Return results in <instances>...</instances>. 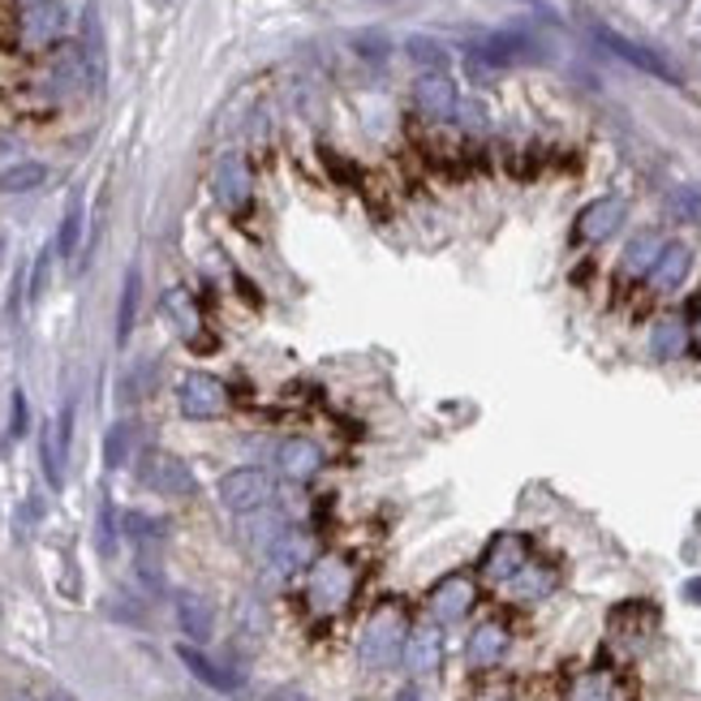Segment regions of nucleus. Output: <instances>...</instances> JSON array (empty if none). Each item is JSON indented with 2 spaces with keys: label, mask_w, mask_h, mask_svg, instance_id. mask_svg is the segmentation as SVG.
<instances>
[{
  "label": "nucleus",
  "mask_w": 701,
  "mask_h": 701,
  "mask_svg": "<svg viewBox=\"0 0 701 701\" xmlns=\"http://www.w3.org/2000/svg\"><path fill=\"white\" fill-rule=\"evenodd\" d=\"M413 103H418V112L426 121H452L456 108H460V96H456L448 74H422L413 82Z\"/></svg>",
  "instance_id": "13"
},
{
  "label": "nucleus",
  "mask_w": 701,
  "mask_h": 701,
  "mask_svg": "<svg viewBox=\"0 0 701 701\" xmlns=\"http://www.w3.org/2000/svg\"><path fill=\"white\" fill-rule=\"evenodd\" d=\"M26 4H35V0H26Z\"/></svg>",
  "instance_id": "43"
},
{
  "label": "nucleus",
  "mask_w": 701,
  "mask_h": 701,
  "mask_svg": "<svg viewBox=\"0 0 701 701\" xmlns=\"http://www.w3.org/2000/svg\"><path fill=\"white\" fill-rule=\"evenodd\" d=\"M456 116L465 121V130H482V125H487V112H482V103H460V108H456Z\"/></svg>",
  "instance_id": "38"
},
{
  "label": "nucleus",
  "mask_w": 701,
  "mask_h": 701,
  "mask_svg": "<svg viewBox=\"0 0 701 701\" xmlns=\"http://www.w3.org/2000/svg\"><path fill=\"white\" fill-rule=\"evenodd\" d=\"M397 701H422V698H418V689H401V698Z\"/></svg>",
  "instance_id": "42"
},
{
  "label": "nucleus",
  "mask_w": 701,
  "mask_h": 701,
  "mask_svg": "<svg viewBox=\"0 0 701 701\" xmlns=\"http://www.w3.org/2000/svg\"><path fill=\"white\" fill-rule=\"evenodd\" d=\"M159 310H164V319L186 336V341H194L202 332V314L199 305H194V298L186 293V289H168L164 293V301H159Z\"/></svg>",
  "instance_id": "23"
},
{
  "label": "nucleus",
  "mask_w": 701,
  "mask_h": 701,
  "mask_svg": "<svg viewBox=\"0 0 701 701\" xmlns=\"http://www.w3.org/2000/svg\"><path fill=\"white\" fill-rule=\"evenodd\" d=\"M431 615L439 620V624H456V620H465L469 611H474V602H478V586H474V577H465V572H448L444 581H435L431 586Z\"/></svg>",
  "instance_id": "8"
},
{
  "label": "nucleus",
  "mask_w": 701,
  "mask_h": 701,
  "mask_svg": "<svg viewBox=\"0 0 701 701\" xmlns=\"http://www.w3.org/2000/svg\"><path fill=\"white\" fill-rule=\"evenodd\" d=\"M211 194L215 202L224 207V211H233V215H242L254 199V177H251V164H246V155H237V151H229V155H220L215 159V173H211Z\"/></svg>",
  "instance_id": "6"
},
{
  "label": "nucleus",
  "mask_w": 701,
  "mask_h": 701,
  "mask_svg": "<svg viewBox=\"0 0 701 701\" xmlns=\"http://www.w3.org/2000/svg\"><path fill=\"white\" fill-rule=\"evenodd\" d=\"M577 701H611V680L607 676H586L581 689H577Z\"/></svg>",
  "instance_id": "36"
},
{
  "label": "nucleus",
  "mask_w": 701,
  "mask_h": 701,
  "mask_svg": "<svg viewBox=\"0 0 701 701\" xmlns=\"http://www.w3.org/2000/svg\"><path fill=\"white\" fill-rule=\"evenodd\" d=\"M112 547H116V516H112V503L103 500V508H100V552L112 555Z\"/></svg>",
  "instance_id": "37"
},
{
  "label": "nucleus",
  "mask_w": 701,
  "mask_h": 701,
  "mask_svg": "<svg viewBox=\"0 0 701 701\" xmlns=\"http://www.w3.org/2000/svg\"><path fill=\"white\" fill-rule=\"evenodd\" d=\"M525 564H530V543L521 534H496L491 547L482 552V577L508 586Z\"/></svg>",
  "instance_id": "11"
},
{
  "label": "nucleus",
  "mask_w": 701,
  "mask_h": 701,
  "mask_svg": "<svg viewBox=\"0 0 701 701\" xmlns=\"http://www.w3.org/2000/svg\"><path fill=\"white\" fill-rule=\"evenodd\" d=\"M177 624H181V633L199 646V642H207V637L215 633V611H211V602L202 599V594L181 590V594H177Z\"/></svg>",
  "instance_id": "20"
},
{
  "label": "nucleus",
  "mask_w": 701,
  "mask_h": 701,
  "mask_svg": "<svg viewBox=\"0 0 701 701\" xmlns=\"http://www.w3.org/2000/svg\"><path fill=\"white\" fill-rule=\"evenodd\" d=\"M689 345V327L680 319H658L650 332V353L658 361H676Z\"/></svg>",
  "instance_id": "24"
},
{
  "label": "nucleus",
  "mask_w": 701,
  "mask_h": 701,
  "mask_svg": "<svg viewBox=\"0 0 701 701\" xmlns=\"http://www.w3.org/2000/svg\"><path fill=\"white\" fill-rule=\"evenodd\" d=\"M555 568L552 564H525L503 590H508V599H516V602H538V599H547L555 590Z\"/></svg>",
  "instance_id": "21"
},
{
  "label": "nucleus",
  "mask_w": 701,
  "mask_h": 701,
  "mask_svg": "<svg viewBox=\"0 0 701 701\" xmlns=\"http://www.w3.org/2000/svg\"><path fill=\"white\" fill-rule=\"evenodd\" d=\"M40 460H44V478H48V487H65V460H69V452L60 448V439H56V422H52L48 431H44V444H40Z\"/></svg>",
  "instance_id": "28"
},
{
  "label": "nucleus",
  "mask_w": 701,
  "mask_h": 701,
  "mask_svg": "<svg viewBox=\"0 0 701 701\" xmlns=\"http://www.w3.org/2000/svg\"><path fill=\"white\" fill-rule=\"evenodd\" d=\"M508 646H512V637L500 620H482L465 642V658H469V667H496V663H503Z\"/></svg>",
  "instance_id": "17"
},
{
  "label": "nucleus",
  "mask_w": 701,
  "mask_h": 701,
  "mask_svg": "<svg viewBox=\"0 0 701 701\" xmlns=\"http://www.w3.org/2000/svg\"><path fill=\"white\" fill-rule=\"evenodd\" d=\"M44 82H48L52 96L91 91V69H87V52H82V44H60V48L52 52Z\"/></svg>",
  "instance_id": "9"
},
{
  "label": "nucleus",
  "mask_w": 701,
  "mask_h": 701,
  "mask_svg": "<svg viewBox=\"0 0 701 701\" xmlns=\"http://www.w3.org/2000/svg\"><path fill=\"white\" fill-rule=\"evenodd\" d=\"M69 26V9L60 0H35L22 9V44L31 48H48L65 35Z\"/></svg>",
  "instance_id": "10"
},
{
  "label": "nucleus",
  "mask_w": 701,
  "mask_h": 701,
  "mask_svg": "<svg viewBox=\"0 0 701 701\" xmlns=\"http://www.w3.org/2000/svg\"><path fill=\"white\" fill-rule=\"evenodd\" d=\"M130 448H134V422L108 426V435H103V465H108V469H121Z\"/></svg>",
  "instance_id": "30"
},
{
  "label": "nucleus",
  "mask_w": 701,
  "mask_h": 701,
  "mask_svg": "<svg viewBox=\"0 0 701 701\" xmlns=\"http://www.w3.org/2000/svg\"><path fill=\"white\" fill-rule=\"evenodd\" d=\"M667 207H671V215H676V220H693V224H701V190H693V186L676 190Z\"/></svg>",
  "instance_id": "33"
},
{
  "label": "nucleus",
  "mask_w": 701,
  "mask_h": 701,
  "mask_svg": "<svg viewBox=\"0 0 701 701\" xmlns=\"http://www.w3.org/2000/svg\"><path fill=\"white\" fill-rule=\"evenodd\" d=\"M138 301H143V271L138 263L125 271L121 280V301H116V345H125L134 336V319H138Z\"/></svg>",
  "instance_id": "22"
},
{
  "label": "nucleus",
  "mask_w": 701,
  "mask_h": 701,
  "mask_svg": "<svg viewBox=\"0 0 701 701\" xmlns=\"http://www.w3.org/2000/svg\"><path fill=\"white\" fill-rule=\"evenodd\" d=\"M319 555H314V538L305 534V530H285L271 547H267V564H271V572L276 577H298V572H310V564H314Z\"/></svg>",
  "instance_id": "12"
},
{
  "label": "nucleus",
  "mask_w": 701,
  "mask_h": 701,
  "mask_svg": "<svg viewBox=\"0 0 701 701\" xmlns=\"http://www.w3.org/2000/svg\"><path fill=\"white\" fill-rule=\"evenodd\" d=\"M590 35H594V44L602 52H611V56H620L624 65H633V69H642V74H650L658 82H680V74L658 56L654 48L646 44H633L628 35H620V31H611V26H590Z\"/></svg>",
  "instance_id": "7"
},
{
  "label": "nucleus",
  "mask_w": 701,
  "mask_h": 701,
  "mask_svg": "<svg viewBox=\"0 0 701 701\" xmlns=\"http://www.w3.org/2000/svg\"><path fill=\"white\" fill-rule=\"evenodd\" d=\"M404 52L426 69V74H444V65H448V48L444 44H435V40H426V35H413V40H404Z\"/></svg>",
  "instance_id": "31"
},
{
  "label": "nucleus",
  "mask_w": 701,
  "mask_h": 701,
  "mask_svg": "<svg viewBox=\"0 0 701 701\" xmlns=\"http://www.w3.org/2000/svg\"><path fill=\"white\" fill-rule=\"evenodd\" d=\"M624 215H628V202L624 199H615V194L594 199L590 207H581V215H577V237L581 242H607L624 224Z\"/></svg>",
  "instance_id": "14"
},
{
  "label": "nucleus",
  "mask_w": 701,
  "mask_h": 701,
  "mask_svg": "<svg viewBox=\"0 0 701 701\" xmlns=\"http://www.w3.org/2000/svg\"><path fill=\"white\" fill-rule=\"evenodd\" d=\"M276 469L285 478H293V482H305V478H314L323 469V448L314 439H305V435H289L276 448Z\"/></svg>",
  "instance_id": "16"
},
{
  "label": "nucleus",
  "mask_w": 701,
  "mask_h": 701,
  "mask_svg": "<svg viewBox=\"0 0 701 701\" xmlns=\"http://www.w3.org/2000/svg\"><path fill=\"white\" fill-rule=\"evenodd\" d=\"M31 426V404H26V392H13V404H9V439L18 444Z\"/></svg>",
  "instance_id": "35"
},
{
  "label": "nucleus",
  "mask_w": 701,
  "mask_h": 701,
  "mask_svg": "<svg viewBox=\"0 0 701 701\" xmlns=\"http://www.w3.org/2000/svg\"><path fill=\"white\" fill-rule=\"evenodd\" d=\"M18 701H74L69 693H60V689H48V693H22Z\"/></svg>",
  "instance_id": "39"
},
{
  "label": "nucleus",
  "mask_w": 701,
  "mask_h": 701,
  "mask_svg": "<svg viewBox=\"0 0 701 701\" xmlns=\"http://www.w3.org/2000/svg\"><path fill=\"white\" fill-rule=\"evenodd\" d=\"M685 599H689V602H701V577H693V581L685 586Z\"/></svg>",
  "instance_id": "40"
},
{
  "label": "nucleus",
  "mask_w": 701,
  "mask_h": 701,
  "mask_svg": "<svg viewBox=\"0 0 701 701\" xmlns=\"http://www.w3.org/2000/svg\"><path fill=\"white\" fill-rule=\"evenodd\" d=\"M353 590H357V572H353V564L345 555H319V559L310 564V577H305V602H310V611L336 615V611L349 607Z\"/></svg>",
  "instance_id": "2"
},
{
  "label": "nucleus",
  "mask_w": 701,
  "mask_h": 701,
  "mask_svg": "<svg viewBox=\"0 0 701 701\" xmlns=\"http://www.w3.org/2000/svg\"><path fill=\"white\" fill-rule=\"evenodd\" d=\"M177 658H181V667L199 680V685H207V689H215V693H237L242 689V680L229 671V667H220L215 658H207V654L199 650V646H177Z\"/></svg>",
  "instance_id": "18"
},
{
  "label": "nucleus",
  "mask_w": 701,
  "mask_h": 701,
  "mask_svg": "<svg viewBox=\"0 0 701 701\" xmlns=\"http://www.w3.org/2000/svg\"><path fill=\"white\" fill-rule=\"evenodd\" d=\"M689 341H693V345H698V353H701V319H698V323H693V332H689Z\"/></svg>",
  "instance_id": "41"
},
{
  "label": "nucleus",
  "mask_w": 701,
  "mask_h": 701,
  "mask_svg": "<svg viewBox=\"0 0 701 701\" xmlns=\"http://www.w3.org/2000/svg\"><path fill=\"white\" fill-rule=\"evenodd\" d=\"M138 482H143L147 491H155V496H164V500H186V496L199 491L190 465H186L181 456L159 452V448L143 452V460H138Z\"/></svg>",
  "instance_id": "4"
},
{
  "label": "nucleus",
  "mask_w": 701,
  "mask_h": 701,
  "mask_svg": "<svg viewBox=\"0 0 701 701\" xmlns=\"http://www.w3.org/2000/svg\"><path fill=\"white\" fill-rule=\"evenodd\" d=\"M177 409H181V418H190V422L224 418V413H229V388H224L215 375L190 370V375H181V383H177Z\"/></svg>",
  "instance_id": "5"
},
{
  "label": "nucleus",
  "mask_w": 701,
  "mask_h": 701,
  "mask_svg": "<svg viewBox=\"0 0 701 701\" xmlns=\"http://www.w3.org/2000/svg\"><path fill=\"white\" fill-rule=\"evenodd\" d=\"M439 663H444V637H439V628L435 624H418V628H409V642H404V667H409V676H435L439 671Z\"/></svg>",
  "instance_id": "15"
},
{
  "label": "nucleus",
  "mask_w": 701,
  "mask_h": 701,
  "mask_svg": "<svg viewBox=\"0 0 701 701\" xmlns=\"http://www.w3.org/2000/svg\"><path fill=\"white\" fill-rule=\"evenodd\" d=\"M689 267H693V251H689V246H680V242H667L663 254H658V263L650 267V285L658 289V293H671V289H680V285H685Z\"/></svg>",
  "instance_id": "19"
},
{
  "label": "nucleus",
  "mask_w": 701,
  "mask_h": 701,
  "mask_svg": "<svg viewBox=\"0 0 701 701\" xmlns=\"http://www.w3.org/2000/svg\"><path fill=\"white\" fill-rule=\"evenodd\" d=\"M44 181H48V168L40 159H22V164H13V168L0 173V194H31Z\"/></svg>",
  "instance_id": "25"
},
{
  "label": "nucleus",
  "mask_w": 701,
  "mask_h": 701,
  "mask_svg": "<svg viewBox=\"0 0 701 701\" xmlns=\"http://www.w3.org/2000/svg\"><path fill=\"white\" fill-rule=\"evenodd\" d=\"M271 491H276V482H271V474H267V469H258V465L229 469V474L220 478V487H215L220 503H224L229 512H237V516L263 512V508L271 503Z\"/></svg>",
  "instance_id": "3"
},
{
  "label": "nucleus",
  "mask_w": 701,
  "mask_h": 701,
  "mask_svg": "<svg viewBox=\"0 0 701 701\" xmlns=\"http://www.w3.org/2000/svg\"><path fill=\"white\" fill-rule=\"evenodd\" d=\"M82 52H87V69H91V91L103 87V31H100V18L87 13L82 18Z\"/></svg>",
  "instance_id": "27"
},
{
  "label": "nucleus",
  "mask_w": 701,
  "mask_h": 701,
  "mask_svg": "<svg viewBox=\"0 0 701 701\" xmlns=\"http://www.w3.org/2000/svg\"><path fill=\"white\" fill-rule=\"evenodd\" d=\"M404 642H409V615H404L401 602L388 599L370 611V620H366V628L357 637V658L366 667L383 671V667L404 658Z\"/></svg>",
  "instance_id": "1"
},
{
  "label": "nucleus",
  "mask_w": 701,
  "mask_h": 701,
  "mask_svg": "<svg viewBox=\"0 0 701 701\" xmlns=\"http://www.w3.org/2000/svg\"><path fill=\"white\" fill-rule=\"evenodd\" d=\"M52 258H56V246H44V251H40V258H35V267H31V285H26V293H31V301H40L44 293H48Z\"/></svg>",
  "instance_id": "32"
},
{
  "label": "nucleus",
  "mask_w": 701,
  "mask_h": 701,
  "mask_svg": "<svg viewBox=\"0 0 701 701\" xmlns=\"http://www.w3.org/2000/svg\"><path fill=\"white\" fill-rule=\"evenodd\" d=\"M147 379H151V361H138L125 379H121V401L125 404H138L143 401V392H147Z\"/></svg>",
  "instance_id": "34"
},
{
  "label": "nucleus",
  "mask_w": 701,
  "mask_h": 701,
  "mask_svg": "<svg viewBox=\"0 0 701 701\" xmlns=\"http://www.w3.org/2000/svg\"><path fill=\"white\" fill-rule=\"evenodd\" d=\"M663 237L658 233H637L633 242H628V251H624V271L628 276H650V267L658 263V254H663Z\"/></svg>",
  "instance_id": "26"
},
{
  "label": "nucleus",
  "mask_w": 701,
  "mask_h": 701,
  "mask_svg": "<svg viewBox=\"0 0 701 701\" xmlns=\"http://www.w3.org/2000/svg\"><path fill=\"white\" fill-rule=\"evenodd\" d=\"M82 220H87V215H82V199H74L69 202V211H65V220H60L56 242H52L60 258H74V254H78V242H82Z\"/></svg>",
  "instance_id": "29"
}]
</instances>
